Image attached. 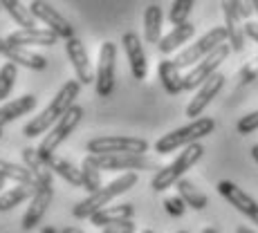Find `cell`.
Masks as SVG:
<instances>
[{
	"label": "cell",
	"mask_w": 258,
	"mask_h": 233,
	"mask_svg": "<svg viewBox=\"0 0 258 233\" xmlns=\"http://www.w3.org/2000/svg\"><path fill=\"white\" fill-rule=\"evenodd\" d=\"M79 90H81V83L79 81H68L63 83V88L56 92V97L49 101V106L41 112L38 117H34L27 126L23 128L25 137H36V135H47L52 130V126L58 121L68 110L74 106V99L79 97Z\"/></svg>",
	"instance_id": "cell-1"
},
{
	"label": "cell",
	"mask_w": 258,
	"mask_h": 233,
	"mask_svg": "<svg viewBox=\"0 0 258 233\" xmlns=\"http://www.w3.org/2000/svg\"><path fill=\"white\" fill-rule=\"evenodd\" d=\"M137 184V173H123L121 177H117V180H112L110 184L101 186L99 191L90 193V195L86 197V200H81L77 206L72 209V215L77 217V220H90L97 211L106 209L108 204H110L115 197L123 195L126 191H131L133 186Z\"/></svg>",
	"instance_id": "cell-2"
},
{
	"label": "cell",
	"mask_w": 258,
	"mask_h": 233,
	"mask_svg": "<svg viewBox=\"0 0 258 233\" xmlns=\"http://www.w3.org/2000/svg\"><path fill=\"white\" fill-rule=\"evenodd\" d=\"M213 130H216V121L211 117H200L196 121L186 123V126L177 128V130H171L168 135L160 137L155 143V150L160 155H166V152H173L177 148H186L191 143H198L202 137L211 135Z\"/></svg>",
	"instance_id": "cell-3"
},
{
	"label": "cell",
	"mask_w": 258,
	"mask_h": 233,
	"mask_svg": "<svg viewBox=\"0 0 258 233\" xmlns=\"http://www.w3.org/2000/svg\"><path fill=\"white\" fill-rule=\"evenodd\" d=\"M202 155H205V148H202L200 141L186 146L184 150L175 157V162H171L168 166L157 171V175L153 177V182H151V188L157 193H162V191H166V188H171L173 184H177L188 168L196 166V164L202 160Z\"/></svg>",
	"instance_id": "cell-4"
},
{
	"label": "cell",
	"mask_w": 258,
	"mask_h": 233,
	"mask_svg": "<svg viewBox=\"0 0 258 233\" xmlns=\"http://www.w3.org/2000/svg\"><path fill=\"white\" fill-rule=\"evenodd\" d=\"M81 119H83V108H81V106H72L70 110L66 112V115H63L56 123H54L52 130H49L47 135L43 137L41 146H38V155H41L43 160H47V157L56 155V148L72 135L74 128L81 123Z\"/></svg>",
	"instance_id": "cell-5"
},
{
	"label": "cell",
	"mask_w": 258,
	"mask_h": 233,
	"mask_svg": "<svg viewBox=\"0 0 258 233\" xmlns=\"http://www.w3.org/2000/svg\"><path fill=\"white\" fill-rule=\"evenodd\" d=\"M148 150V141L142 137H126V135H112V137H97L88 141V152L90 155H144Z\"/></svg>",
	"instance_id": "cell-6"
},
{
	"label": "cell",
	"mask_w": 258,
	"mask_h": 233,
	"mask_svg": "<svg viewBox=\"0 0 258 233\" xmlns=\"http://www.w3.org/2000/svg\"><path fill=\"white\" fill-rule=\"evenodd\" d=\"M227 43V29L225 27H213L205 36H200L193 45H188L186 49H182L175 56V65L177 67H191L198 65L202 58H207L211 52H216L220 45Z\"/></svg>",
	"instance_id": "cell-7"
},
{
	"label": "cell",
	"mask_w": 258,
	"mask_h": 233,
	"mask_svg": "<svg viewBox=\"0 0 258 233\" xmlns=\"http://www.w3.org/2000/svg\"><path fill=\"white\" fill-rule=\"evenodd\" d=\"M115 61L117 45L110 41L101 43L97 61V76H94V88H97L99 97H110L112 90H115Z\"/></svg>",
	"instance_id": "cell-8"
},
{
	"label": "cell",
	"mask_w": 258,
	"mask_h": 233,
	"mask_svg": "<svg viewBox=\"0 0 258 233\" xmlns=\"http://www.w3.org/2000/svg\"><path fill=\"white\" fill-rule=\"evenodd\" d=\"M229 52H231L229 43H225V45H220L216 52H211L207 58H202L198 65H193L191 72L184 74V81H182L184 90H198V88H200L207 79H211L213 74L218 72V67L225 63V58L229 56Z\"/></svg>",
	"instance_id": "cell-9"
},
{
	"label": "cell",
	"mask_w": 258,
	"mask_h": 233,
	"mask_svg": "<svg viewBox=\"0 0 258 233\" xmlns=\"http://www.w3.org/2000/svg\"><path fill=\"white\" fill-rule=\"evenodd\" d=\"M29 12L34 14V18H36V21H41L47 29H52L58 38H63V41H70V38H74L72 23L68 21V18L58 12V9H54L47 0H32Z\"/></svg>",
	"instance_id": "cell-10"
},
{
	"label": "cell",
	"mask_w": 258,
	"mask_h": 233,
	"mask_svg": "<svg viewBox=\"0 0 258 233\" xmlns=\"http://www.w3.org/2000/svg\"><path fill=\"white\" fill-rule=\"evenodd\" d=\"M52 197H54L52 177H47V180H38L34 197L29 200V206L23 215V224H21L23 231H32L34 226H38V222H41L43 215L47 213V206L52 204Z\"/></svg>",
	"instance_id": "cell-11"
},
{
	"label": "cell",
	"mask_w": 258,
	"mask_h": 233,
	"mask_svg": "<svg viewBox=\"0 0 258 233\" xmlns=\"http://www.w3.org/2000/svg\"><path fill=\"white\" fill-rule=\"evenodd\" d=\"M218 193H220L236 211H240L242 215L249 217L254 224H258V202L249 193H245L240 186H236L234 182H229V180L218 182Z\"/></svg>",
	"instance_id": "cell-12"
},
{
	"label": "cell",
	"mask_w": 258,
	"mask_h": 233,
	"mask_svg": "<svg viewBox=\"0 0 258 233\" xmlns=\"http://www.w3.org/2000/svg\"><path fill=\"white\" fill-rule=\"evenodd\" d=\"M92 160V164L101 171H126V173H135L151 168L153 162L146 155H88Z\"/></svg>",
	"instance_id": "cell-13"
},
{
	"label": "cell",
	"mask_w": 258,
	"mask_h": 233,
	"mask_svg": "<svg viewBox=\"0 0 258 233\" xmlns=\"http://www.w3.org/2000/svg\"><path fill=\"white\" fill-rule=\"evenodd\" d=\"M66 54L70 58L72 67H74V74H77V81L81 86H88V83L94 81L97 72H92V63H90V56H88V49L79 41L77 36L66 41Z\"/></svg>",
	"instance_id": "cell-14"
},
{
	"label": "cell",
	"mask_w": 258,
	"mask_h": 233,
	"mask_svg": "<svg viewBox=\"0 0 258 233\" xmlns=\"http://www.w3.org/2000/svg\"><path fill=\"white\" fill-rule=\"evenodd\" d=\"M222 86H225V76H222V74L216 72L211 79H207V81L198 88V92H196V97L191 99V103L186 106V117H191L193 121L200 119V115L205 112V108L209 106L213 99L218 97V92L222 90Z\"/></svg>",
	"instance_id": "cell-15"
},
{
	"label": "cell",
	"mask_w": 258,
	"mask_h": 233,
	"mask_svg": "<svg viewBox=\"0 0 258 233\" xmlns=\"http://www.w3.org/2000/svg\"><path fill=\"white\" fill-rule=\"evenodd\" d=\"M121 45H123V52H126V58H128V65H131V72L137 81L146 79L148 74V61H146V52H144V45H142V38L137 36L135 32H126L121 36Z\"/></svg>",
	"instance_id": "cell-16"
},
{
	"label": "cell",
	"mask_w": 258,
	"mask_h": 233,
	"mask_svg": "<svg viewBox=\"0 0 258 233\" xmlns=\"http://www.w3.org/2000/svg\"><path fill=\"white\" fill-rule=\"evenodd\" d=\"M222 14H225V29H227V43L234 52L245 49V25L240 23V14L234 9L231 0H222Z\"/></svg>",
	"instance_id": "cell-17"
},
{
	"label": "cell",
	"mask_w": 258,
	"mask_h": 233,
	"mask_svg": "<svg viewBox=\"0 0 258 233\" xmlns=\"http://www.w3.org/2000/svg\"><path fill=\"white\" fill-rule=\"evenodd\" d=\"M7 41L12 43V45H18V47H27V45H43V47H52L56 45L58 36L52 32V29H18V32L9 34Z\"/></svg>",
	"instance_id": "cell-18"
},
{
	"label": "cell",
	"mask_w": 258,
	"mask_h": 233,
	"mask_svg": "<svg viewBox=\"0 0 258 233\" xmlns=\"http://www.w3.org/2000/svg\"><path fill=\"white\" fill-rule=\"evenodd\" d=\"M36 103H38V99L34 97V94H23V97L12 99V101H7L5 106H0V128H5L7 123L16 121L18 117L32 112L34 108H36Z\"/></svg>",
	"instance_id": "cell-19"
},
{
	"label": "cell",
	"mask_w": 258,
	"mask_h": 233,
	"mask_svg": "<svg viewBox=\"0 0 258 233\" xmlns=\"http://www.w3.org/2000/svg\"><path fill=\"white\" fill-rule=\"evenodd\" d=\"M133 215H135V206L133 204H115V206H106V209L97 211L90 217V222L94 226H99V229H103V226H108V224L133 220Z\"/></svg>",
	"instance_id": "cell-20"
},
{
	"label": "cell",
	"mask_w": 258,
	"mask_h": 233,
	"mask_svg": "<svg viewBox=\"0 0 258 233\" xmlns=\"http://www.w3.org/2000/svg\"><path fill=\"white\" fill-rule=\"evenodd\" d=\"M193 34H196V25H193V23L186 21L182 25H175V27L166 34V36H162L157 49H160L162 54H171V52H175L180 45H184L188 38H193Z\"/></svg>",
	"instance_id": "cell-21"
},
{
	"label": "cell",
	"mask_w": 258,
	"mask_h": 233,
	"mask_svg": "<svg viewBox=\"0 0 258 233\" xmlns=\"http://www.w3.org/2000/svg\"><path fill=\"white\" fill-rule=\"evenodd\" d=\"M157 74H160V81H162V86H164V90L168 94H180L182 90H184V86H182L184 76L180 74V67L175 65V61H171V58H162L160 65H157Z\"/></svg>",
	"instance_id": "cell-22"
},
{
	"label": "cell",
	"mask_w": 258,
	"mask_h": 233,
	"mask_svg": "<svg viewBox=\"0 0 258 233\" xmlns=\"http://www.w3.org/2000/svg\"><path fill=\"white\" fill-rule=\"evenodd\" d=\"M5 56H7V61L16 63V65L27 67V70H36V72H41V70H45V67H47L45 56H41V54L32 52V49H27V47L12 45V47H9V52L5 54Z\"/></svg>",
	"instance_id": "cell-23"
},
{
	"label": "cell",
	"mask_w": 258,
	"mask_h": 233,
	"mask_svg": "<svg viewBox=\"0 0 258 233\" xmlns=\"http://www.w3.org/2000/svg\"><path fill=\"white\" fill-rule=\"evenodd\" d=\"M162 21H164V14H162L160 5H151L144 12V38L151 45H160L162 41Z\"/></svg>",
	"instance_id": "cell-24"
},
{
	"label": "cell",
	"mask_w": 258,
	"mask_h": 233,
	"mask_svg": "<svg viewBox=\"0 0 258 233\" xmlns=\"http://www.w3.org/2000/svg\"><path fill=\"white\" fill-rule=\"evenodd\" d=\"M45 164H47L49 171L56 173V175L63 177L66 182H70L72 186H83V182H81V168H77L72 162L63 160V157H58V155H52V157H47V160H45Z\"/></svg>",
	"instance_id": "cell-25"
},
{
	"label": "cell",
	"mask_w": 258,
	"mask_h": 233,
	"mask_svg": "<svg viewBox=\"0 0 258 233\" xmlns=\"http://www.w3.org/2000/svg\"><path fill=\"white\" fill-rule=\"evenodd\" d=\"M177 195L182 197V200L186 202V206L188 209H193V211H202V209H207V204H209V197L205 195V193L200 191L193 182H188L182 177L180 182H177Z\"/></svg>",
	"instance_id": "cell-26"
},
{
	"label": "cell",
	"mask_w": 258,
	"mask_h": 233,
	"mask_svg": "<svg viewBox=\"0 0 258 233\" xmlns=\"http://www.w3.org/2000/svg\"><path fill=\"white\" fill-rule=\"evenodd\" d=\"M0 5H3L5 12H7L9 16L16 21L18 27L36 29V18H34V14L29 12V7H25L21 0H0Z\"/></svg>",
	"instance_id": "cell-27"
},
{
	"label": "cell",
	"mask_w": 258,
	"mask_h": 233,
	"mask_svg": "<svg viewBox=\"0 0 258 233\" xmlns=\"http://www.w3.org/2000/svg\"><path fill=\"white\" fill-rule=\"evenodd\" d=\"M0 177H5V180H12L14 184L36 186V180H34V175L29 173L27 166H18V164L7 162V160H0Z\"/></svg>",
	"instance_id": "cell-28"
},
{
	"label": "cell",
	"mask_w": 258,
	"mask_h": 233,
	"mask_svg": "<svg viewBox=\"0 0 258 233\" xmlns=\"http://www.w3.org/2000/svg\"><path fill=\"white\" fill-rule=\"evenodd\" d=\"M34 191H36V186H23V184H16L9 191H3L0 193V213L12 211L14 206H18L25 200H32Z\"/></svg>",
	"instance_id": "cell-29"
},
{
	"label": "cell",
	"mask_w": 258,
	"mask_h": 233,
	"mask_svg": "<svg viewBox=\"0 0 258 233\" xmlns=\"http://www.w3.org/2000/svg\"><path fill=\"white\" fill-rule=\"evenodd\" d=\"M23 162L25 166L29 168V173L34 175V180H47V177H52V171L47 168L45 160H43L41 155H38V148H23Z\"/></svg>",
	"instance_id": "cell-30"
},
{
	"label": "cell",
	"mask_w": 258,
	"mask_h": 233,
	"mask_svg": "<svg viewBox=\"0 0 258 233\" xmlns=\"http://www.w3.org/2000/svg\"><path fill=\"white\" fill-rule=\"evenodd\" d=\"M81 182L88 193H94L103 186L101 184V168L94 166L90 157H86V160L81 162Z\"/></svg>",
	"instance_id": "cell-31"
},
{
	"label": "cell",
	"mask_w": 258,
	"mask_h": 233,
	"mask_svg": "<svg viewBox=\"0 0 258 233\" xmlns=\"http://www.w3.org/2000/svg\"><path fill=\"white\" fill-rule=\"evenodd\" d=\"M16 79H18V65L16 63L9 61V63H5V65L0 67V101L9 97V92L14 90Z\"/></svg>",
	"instance_id": "cell-32"
},
{
	"label": "cell",
	"mask_w": 258,
	"mask_h": 233,
	"mask_svg": "<svg viewBox=\"0 0 258 233\" xmlns=\"http://www.w3.org/2000/svg\"><path fill=\"white\" fill-rule=\"evenodd\" d=\"M193 5H196V0H175L173 3L171 12H168V21L173 23V27L188 21V14H191Z\"/></svg>",
	"instance_id": "cell-33"
},
{
	"label": "cell",
	"mask_w": 258,
	"mask_h": 233,
	"mask_svg": "<svg viewBox=\"0 0 258 233\" xmlns=\"http://www.w3.org/2000/svg\"><path fill=\"white\" fill-rule=\"evenodd\" d=\"M236 130H238V135H251L254 130H258V110L238 119Z\"/></svg>",
	"instance_id": "cell-34"
},
{
	"label": "cell",
	"mask_w": 258,
	"mask_h": 233,
	"mask_svg": "<svg viewBox=\"0 0 258 233\" xmlns=\"http://www.w3.org/2000/svg\"><path fill=\"white\" fill-rule=\"evenodd\" d=\"M164 209L171 213L173 217H180V215H184V211H186V202L182 200L180 195L166 197V200H164Z\"/></svg>",
	"instance_id": "cell-35"
},
{
	"label": "cell",
	"mask_w": 258,
	"mask_h": 233,
	"mask_svg": "<svg viewBox=\"0 0 258 233\" xmlns=\"http://www.w3.org/2000/svg\"><path fill=\"white\" fill-rule=\"evenodd\" d=\"M256 76H258V56L251 58V61L240 70V74H238V79H240V86H245V83L254 81Z\"/></svg>",
	"instance_id": "cell-36"
},
{
	"label": "cell",
	"mask_w": 258,
	"mask_h": 233,
	"mask_svg": "<svg viewBox=\"0 0 258 233\" xmlns=\"http://www.w3.org/2000/svg\"><path fill=\"white\" fill-rule=\"evenodd\" d=\"M101 233H135V222L126 220V222H117V224H108L101 229Z\"/></svg>",
	"instance_id": "cell-37"
},
{
	"label": "cell",
	"mask_w": 258,
	"mask_h": 233,
	"mask_svg": "<svg viewBox=\"0 0 258 233\" xmlns=\"http://www.w3.org/2000/svg\"><path fill=\"white\" fill-rule=\"evenodd\" d=\"M231 5H234V9L240 14V18H249L251 12H254L249 0H231Z\"/></svg>",
	"instance_id": "cell-38"
},
{
	"label": "cell",
	"mask_w": 258,
	"mask_h": 233,
	"mask_svg": "<svg viewBox=\"0 0 258 233\" xmlns=\"http://www.w3.org/2000/svg\"><path fill=\"white\" fill-rule=\"evenodd\" d=\"M245 36L258 43V21H247L245 23Z\"/></svg>",
	"instance_id": "cell-39"
},
{
	"label": "cell",
	"mask_w": 258,
	"mask_h": 233,
	"mask_svg": "<svg viewBox=\"0 0 258 233\" xmlns=\"http://www.w3.org/2000/svg\"><path fill=\"white\" fill-rule=\"evenodd\" d=\"M9 47H12V43H9L7 38H3V36H0V54H3V56L9 52Z\"/></svg>",
	"instance_id": "cell-40"
},
{
	"label": "cell",
	"mask_w": 258,
	"mask_h": 233,
	"mask_svg": "<svg viewBox=\"0 0 258 233\" xmlns=\"http://www.w3.org/2000/svg\"><path fill=\"white\" fill-rule=\"evenodd\" d=\"M61 233H83L81 229H77V226H63Z\"/></svg>",
	"instance_id": "cell-41"
},
{
	"label": "cell",
	"mask_w": 258,
	"mask_h": 233,
	"mask_svg": "<svg viewBox=\"0 0 258 233\" xmlns=\"http://www.w3.org/2000/svg\"><path fill=\"white\" fill-rule=\"evenodd\" d=\"M236 233H256L254 229H249V226H238V231Z\"/></svg>",
	"instance_id": "cell-42"
},
{
	"label": "cell",
	"mask_w": 258,
	"mask_h": 233,
	"mask_svg": "<svg viewBox=\"0 0 258 233\" xmlns=\"http://www.w3.org/2000/svg\"><path fill=\"white\" fill-rule=\"evenodd\" d=\"M41 233H61L58 229H54V226H45V229H43Z\"/></svg>",
	"instance_id": "cell-43"
},
{
	"label": "cell",
	"mask_w": 258,
	"mask_h": 233,
	"mask_svg": "<svg viewBox=\"0 0 258 233\" xmlns=\"http://www.w3.org/2000/svg\"><path fill=\"white\" fill-rule=\"evenodd\" d=\"M251 157H254V160L258 162V143H256V146H254V148H251Z\"/></svg>",
	"instance_id": "cell-44"
},
{
	"label": "cell",
	"mask_w": 258,
	"mask_h": 233,
	"mask_svg": "<svg viewBox=\"0 0 258 233\" xmlns=\"http://www.w3.org/2000/svg\"><path fill=\"white\" fill-rule=\"evenodd\" d=\"M249 3H251V9H254L256 16H258V0H249Z\"/></svg>",
	"instance_id": "cell-45"
},
{
	"label": "cell",
	"mask_w": 258,
	"mask_h": 233,
	"mask_svg": "<svg viewBox=\"0 0 258 233\" xmlns=\"http://www.w3.org/2000/svg\"><path fill=\"white\" fill-rule=\"evenodd\" d=\"M202 233H220V231H218V229H213V226H207V229L202 231Z\"/></svg>",
	"instance_id": "cell-46"
},
{
	"label": "cell",
	"mask_w": 258,
	"mask_h": 233,
	"mask_svg": "<svg viewBox=\"0 0 258 233\" xmlns=\"http://www.w3.org/2000/svg\"><path fill=\"white\" fill-rule=\"evenodd\" d=\"M5 182H7V180H5V177H0V193H3V188H5Z\"/></svg>",
	"instance_id": "cell-47"
},
{
	"label": "cell",
	"mask_w": 258,
	"mask_h": 233,
	"mask_svg": "<svg viewBox=\"0 0 258 233\" xmlns=\"http://www.w3.org/2000/svg\"><path fill=\"white\" fill-rule=\"evenodd\" d=\"M142 233H155V231H153V229H144Z\"/></svg>",
	"instance_id": "cell-48"
},
{
	"label": "cell",
	"mask_w": 258,
	"mask_h": 233,
	"mask_svg": "<svg viewBox=\"0 0 258 233\" xmlns=\"http://www.w3.org/2000/svg\"><path fill=\"white\" fill-rule=\"evenodd\" d=\"M0 137H3V128H0Z\"/></svg>",
	"instance_id": "cell-49"
},
{
	"label": "cell",
	"mask_w": 258,
	"mask_h": 233,
	"mask_svg": "<svg viewBox=\"0 0 258 233\" xmlns=\"http://www.w3.org/2000/svg\"><path fill=\"white\" fill-rule=\"evenodd\" d=\"M177 233H188V231H177Z\"/></svg>",
	"instance_id": "cell-50"
},
{
	"label": "cell",
	"mask_w": 258,
	"mask_h": 233,
	"mask_svg": "<svg viewBox=\"0 0 258 233\" xmlns=\"http://www.w3.org/2000/svg\"><path fill=\"white\" fill-rule=\"evenodd\" d=\"M0 12H3V5H0Z\"/></svg>",
	"instance_id": "cell-51"
}]
</instances>
